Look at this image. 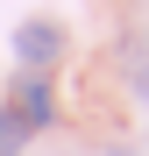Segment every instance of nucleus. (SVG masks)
<instances>
[{
  "label": "nucleus",
  "instance_id": "nucleus-1",
  "mask_svg": "<svg viewBox=\"0 0 149 156\" xmlns=\"http://www.w3.org/2000/svg\"><path fill=\"white\" fill-rule=\"evenodd\" d=\"M7 107H14V121L36 135V128H50V121H57V92H50V78H43V71H21Z\"/></svg>",
  "mask_w": 149,
  "mask_h": 156
},
{
  "label": "nucleus",
  "instance_id": "nucleus-4",
  "mask_svg": "<svg viewBox=\"0 0 149 156\" xmlns=\"http://www.w3.org/2000/svg\"><path fill=\"white\" fill-rule=\"evenodd\" d=\"M114 156H128V149H114Z\"/></svg>",
  "mask_w": 149,
  "mask_h": 156
},
{
  "label": "nucleus",
  "instance_id": "nucleus-3",
  "mask_svg": "<svg viewBox=\"0 0 149 156\" xmlns=\"http://www.w3.org/2000/svg\"><path fill=\"white\" fill-rule=\"evenodd\" d=\"M21 142H29V128L14 121V107H0V156H21Z\"/></svg>",
  "mask_w": 149,
  "mask_h": 156
},
{
  "label": "nucleus",
  "instance_id": "nucleus-2",
  "mask_svg": "<svg viewBox=\"0 0 149 156\" xmlns=\"http://www.w3.org/2000/svg\"><path fill=\"white\" fill-rule=\"evenodd\" d=\"M57 50H64V36H57V21H21V29H14V57L29 64V71H43V64H57Z\"/></svg>",
  "mask_w": 149,
  "mask_h": 156
}]
</instances>
